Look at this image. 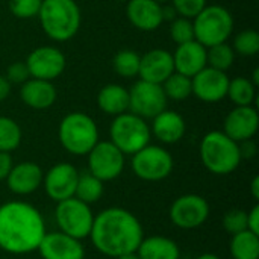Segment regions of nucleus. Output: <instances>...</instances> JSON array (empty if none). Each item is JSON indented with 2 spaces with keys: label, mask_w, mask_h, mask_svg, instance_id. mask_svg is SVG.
<instances>
[{
  "label": "nucleus",
  "mask_w": 259,
  "mask_h": 259,
  "mask_svg": "<svg viewBox=\"0 0 259 259\" xmlns=\"http://www.w3.org/2000/svg\"><path fill=\"white\" fill-rule=\"evenodd\" d=\"M140 61H141V55H138L135 50L131 49H124L120 50L114 59H112V67L115 70V73L121 77L131 79L138 76L140 73Z\"/></svg>",
  "instance_id": "nucleus-32"
},
{
  "label": "nucleus",
  "mask_w": 259,
  "mask_h": 259,
  "mask_svg": "<svg viewBox=\"0 0 259 259\" xmlns=\"http://www.w3.org/2000/svg\"><path fill=\"white\" fill-rule=\"evenodd\" d=\"M150 137L152 132L147 120L129 111L114 117V121L109 126V141L123 155L132 156L150 144Z\"/></svg>",
  "instance_id": "nucleus-6"
},
{
  "label": "nucleus",
  "mask_w": 259,
  "mask_h": 259,
  "mask_svg": "<svg viewBox=\"0 0 259 259\" xmlns=\"http://www.w3.org/2000/svg\"><path fill=\"white\" fill-rule=\"evenodd\" d=\"M131 167L138 179L146 182H159L171 175L175 161L167 149L147 144L132 155Z\"/></svg>",
  "instance_id": "nucleus-8"
},
{
  "label": "nucleus",
  "mask_w": 259,
  "mask_h": 259,
  "mask_svg": "<svg viewBox=\"0 0 259 259\" xmlns=\"http://www.w3.org/2000/svg\"><path fill=\"white\" fill-rule=\"evenodd\" d=\"M247 231L259 235V205H255L247 212Z\"/></svg>",
  "instance_id": "nucleus-41"
},
{
  "label": "nucleus",
  "mask_w": 259,
  "mask_h": 259,
  "mask_svg": "<svg viewBox=\"0 0 259 259\" xmlns=\"http://www.w3.org/2000/svg\"><path fill=\"white\" fill-rule=\"evenodd\" d=\"M194 39L206 49L220 42H226L234 32V17L225 6H205L194 18Z\"/></svg>",
  "instance_id": "nucleus-7"
},
{
  "label": "nucleus",
  "mask_w": 259,
  "mask_h": 259,
  "mask_svg": "<svg viewBox=\"0 0 259 259\" xmlns=\"http://www.w3.org/2000/svg\"><path fill=\"white\" fill-rule=\"evenodd\" d=\"M252 80V83L255 85V87H258L259 85V68H255L253 70V79H250Z\"/></svg>",
  "instance_id": "nucleus-45"
},
{
  "label": "nucleus",
  "mask_w": 259,
  "mask_h": 259,
  "mask_svg": "<svg viewBox=\"0 0 259 259\" xmlns=\"http://www.w3.org/2000/svg\"><path fill=\"white\" fill-rule=\"evenodd\" d=\"M199 152L205 168L219 176L235 171L241 164L238 143L231 140L223 131L208 132L202 138Z\"/></svg>",
  "instance_id": "nucleus-4"
},
{
  "label": "nucleus",
  "mask_w": 259,
  "mask_h": 259,
  "mask_svg": "<svg viewBox=\"0 0 259 259\" xmlns=\"http://www.w3.org/2000/svg\"><path fill=\"white\" fill-rule=\"evenodd\" d=\"M79 171L73 164L58 162L49 168L42 178V185L46 194L53 202H62L70 197H74V190L77 185Z\"/></svg>",
  "instance_id": "nucleus-14"
},
{
  "label": "nucleus",
  "mask_w": 259,
  "mask_h": 259,
  "mask_svg": "<svg viewBox=\"0 0 259 259\" xmlns=\"http://www.w3.org/2000/svg\"><path fill=\"white\" fill-rule=\"evenodd\" d=\"M150 132L162 144H175L184 138L187 132V123L179 112L164 109L152 118Z\"/></svg>",
  "instance_id": "nucleus-22"
},
{
  "label": "nucleus",
  "mask_w": 259,
  "mask_h": 259,
  "mask_svg": "<svg viewBox=\"0 0 259 259\" xmlns=\"http://www.w3.org/2000/svg\"><path fill=\"white\" fill-rule=\"evenodd\" d=\"M250 193L255 200H259V176H255L250 184Z\"/></svg>",
  "instance_id": "nucleus-43"
},
{
  "label": "nucleus",
  "mask_w": 259,
  "mask_h": 259,
  "mask_svg": "<svg viewBox=\"0 0 259 259\" xmlns=\"http://www.w3.org/2000/svg\"><path fill=\"white\" fill-rule=\"evenodd\" d=\"M170 36L179 46L194 39V26L191 18L176 17L170 21Z\"/></svg>",
  "instance_id": "nucleus-34"
},
{
  "label": "nucleus",
  "mask_w": 259,
  "mask_h": 259,
  "mask_svg": "<svg viewBox=\"0 0 259 259\" xmlns=\"http://www.w3.org/2000/svg\"><path fill=\"white\" fill-rule=\"evenodd\" d=\"M171 55L175 71L184 76L193 77L206 67V47L196 39L179 44L175 53Z\"/></svg>",
  "instance_id": "nucleus-21"
},
{
  "label": "nucleus",
  "mask_w": 259,
  "mask_h": 259,
  "mask_svg": "<svg viewBox=\"0 0 259 259\" xmlns=\"http://www.w3.org/2000/svg\"><path fill=\"white\" fill-rule=\"evenodd\" d=\"M97 106L102 112L117 117L129 111V90L118 83L105 85L97 94Z\"/></svg>",
  "instance_id": "nucleus-25"
},
{
  "label": "nucleus",
  "mask_w": 259,
  "mask_h": 259,
  "mask_svg": "<svg viewBox=\"0 0 259 259\" xmlns=\"http://www.w3.org/2000/svg\"><path fill=\"white\" fill-rule=\"evenodd\" d=\"M26 65L29 68L30 77L52 82L64 73L67 61L65 55L59 49L53 46H42L33 49L27 55Z\"/></svg>",
  "instance_id": "nucleus-13"
},
{
  "label": "nucleus",
  "mask_w": 259,
  "mask_h": 259,
  "mask_svg": "<svg viewBox=\"0 0 259 259\" xmlns=\"http://www.w3.org/2000/svg\"><path fill=\"white\" fill-rule=\"evenodd\" d=\"M103 196V182L93 176L90 171L79 175L77 185L74 190V197L87 205L97 203L100 197Z\"/></svg>",
  "instance_id": "nucleus-27"
},
{
  "label": "nucleus",
  "mask_w": 259,
  "mask_h": 259,
  "mask_svg": "<svg viewBox=\"0 0 259 259\" xmlns=\"http://www.w3.org/2000/svg\"><path fill=\"white\" fill-rule=\"evenodd\" d=\"M5 77L8 79L11 85H23L26 80L30 79V73H29L26 62H12L8 67Z\"/></svg>",
  "instance_id": "nucleus-38"
},
{
  "label": "nucleus",
  "mask_w": 259,
  "mask_h": 259,
  "mask_svg": "<svg viewBox=\"0 0 259 259\" xmlns=\"http://www.w3.org/2000/svg\"><path fill=\"white\" fill-rule=\"evenodd\" d=\"M229 252L234 259H259V235L250 231L232 235Z\"/></svg>",
  "instance_id": "nucleus-26"
},
{
  "label": "nucleus",
  "mask_w": 259,
  "mask_h": 259,
  "mask_svg": "<svg viewBox=\"0 0 259 259\" xmlns=\"http://www.w3.org/2000/svg\"><path fill=\"white\" fill-rule=\"evenodd\" d=\"M259 129V114L253 105L235 106L225 118L223 132L234 141L253 140Z\"/></svg>",
  "instance_id": "nucleus-16"
},
{
  "label": "nucleus",
  "mask_w": 259,
  "mask_h": 259,
  "mask_svg": "<svg viewBox=\"0 0 259 259\" xmlns=\"http://www.w3.org/2000/svg\"><path fill=\"white\" fill-rule=\"evenodd\" d=\"M165 97L175 102H182L187 100L193 94V87H191V77L184 76L178 71H173L162 83H161Z\"/></svg>",
  "instance_id": "nucleus-29"
},
{
  "label": "nucleus",
  "mask_w": 259,
  "mask_h": 259,
  "mask_svg": "<svg viewBox=\"0 0 259 259\" xmlns=\"http://www.w3.org/2000/svg\"><path fill=\"white\" fill-rule=\"evenodd\" d=\"M20 97L23 103L32 109H47L50 108L58 97L56 88L50 80L30 77L20 88Z\"/></svg>",
  "instance_id": "nucleus-23"
},
{
  "label": "nucleus",
  "mask_w": 259,
  "mask_h": 259,
  "mask_svg": "<svg viewBox=\"0 0 259 259\" xmlns=\"http://www.w3.org/2000/svg\"><path fill=\"white\" fill-rule=\"evenodd\" d=\"M223 228L231 235L247 231V212L244 209L228 211L223 217Z\"/></svg>",
  "instance_id": "nucleus-35"
},
{
  "label": "nucleus",
  "mask_w": 259,
  "mask_h": 259,
  "mask_svg": "<svg viewBox=\"0 0 259 259\" xmlns=\"http://www.w3.org/2000/svg\"><path fill=\"white\" fill-rule=\"evenodd\" d=\"M175 71L173 55L164 49H152L141 55L140 61V79L152 82V83H162L171 73Z\"/></svg>",
  "instance_id": "nucleus-19"
},
{
  "label": "nucleus",
  "mask_w": 259,
  "mask_h": 259,
  "mask_svg": "<svg viewBox=\"0 0 259 259\" xmlns=\"http://www.w3.org/2000/svg\"><path fill=\"white\" fill-rule=\"evenodd\" d=\"M170 2L179 17H185L191 20L206 6V0H170Z\"/></svg>",
  "instance_id": "nucleus-37"
},
{
  "label": "nucleus",
  "mask_w": 259,
  "mask_h": 259,
  "mask_svg": "<svg viewBox=\"0 0 259 259\" xmlns=\"http://www.w3.org/2000/svg\"><path fill=\"white\" fill-rule=\"evenodd\" d=\"M21 127L11 117L0 115V152L11 153L21 144Z\"/></svg>",
  "instance_id": "nucleus-31"
},
{
  "label": "nucleus",
  "mask_w": 259,
  "mask_h": 259,
  "mask_svg": "<svg viewBox=\"0 0 259 259\" xmlns=\"http://www.w3.org/2000/svg\"><path fill=\"white\" fill-rule=\"evenodd\" d=\"M167 102L168 99L159 83L140 79L129 90V112L144 120H152L167 109Z\"/></svg>",
  "instance_id": "nucleus-10"
},
{
  "label": "nucleus",
  "mask_w": 259,
  "mask_h": 259,
  "mask_svg": "<svg viewBox=\"0 0 259 259\" xmlns=\"http://www.w3.org/2000/svg\"><path fill=\"white\" fill-rule=\"evenodd\" d=\"M238 149H240L241 159H252L256 155V144L253 143V140H246L238 143Z\"/></svg>",
  "instance_id": "nucleus-40"
},
{
  "label": "nucleus",
  "mask_w": 259,
  "mask_h": 259,
  "mask_svg": "<svg viewBox=\"0 0 259 259\" xmlns=\"http://www.w3.org/2000/svg\"><path fill=\"white\" fill-rule=\"evenodd\" d=\"M114 259H140V256L137 255V252H132V253H126V255H121V256H117Z\"/></svg>",
  "instance_id": "nucleus-44"
},
{
  "label": "nucleus",
  "mask_w": 259,
  "mask_h": 259,
  "mask_svg": "<svg viewBox=\"0 0 259 259\" xmlns=\"http://www.w3.org/2000/svg\"><path fill=\"white\" fill-rule=\"evenodd\" d=\"M226 97H229V100L235 106H249V105H253L255 97H256V87L247 77L229 79Z\"/></svg>",
  "instance_id": "nucleus-28"
},
{
  "label": "nucleus",
  "mask_w": 259,
  "mask_h": 259,
  "mask_svg": "<svg viewBox=\"0 0 259 259\" xmlns=\"http://www.w3.org/2000/svg\"><path fill=\"white\" fill-rule=\"evenodd\" d=\"M42 178L44 173L36 162L24 161L12 165L6 178V184L11 193L17 196H29L42 185Z\"/></svg>",
  "instance_id": "nucleus-18"
},
{
  "label": "nucleus",
  "mask_w": 259,
  "mask_h": 259,
  "mask_svg": "<svg viewBox=\"0 0 259 259\" xmlns=\"http://www.w3.org/2000/svg\"><path fill=\"white\" fill-rule=\"evenodd\" d=\"M42 0H9V11L17 18H33L38 15Z\"/></svg>",
  "instance_id": "nucleus-36"
},
{
  "label": "nucleus",
  "mask_w": 259,
  "mask_h": 259,
  "mask_svg": "<svg viewBox=\"0 0 259 259\" xmlns=\"http://www.w3.org/2000/svg\"><path fill=\"white\" fill-rule=\"evenodd\" d=\"M168 217L179 229H197L205 225L209 217V203L199 194H184L171 203Z\"/></svg>",
  "instance_id": "nucleus-11"
},
{
  "label": "nucleus",
  "mask_w": 259,
  "mask_h": 259,
  "mask_svg": "<svg viewBox=\"0 0 259 259\" xmlns=\"http://www.w3.org/2000/svg\"><path fill=\"white\" fill-rule=\"evenodd\" d=\"M36 17L44 33L58 42L71 39L82 21L80 8L74 0H42Z\"/></svg>",
  "instance_id": "nucleus-3"
},
{
  "label": "nucleus",
  "mask_w": 259,
  "mask_h": 259,
  "mask_svg": "<svg viewBox=\"0 0 259 259\" xmlns=\"http://www.w3.org/2000/svg\"><path fill=\"white\" fill-rule=\"evenodd\" d=\"M235 53L243 56H255L259 53V32L255 29H244L234 38L232 46Z\"/></svg>",
  "instance_id": "nucleus-33"
},
{
  "label": "nucleus",
  "mask_w": 259,
  "mask_h": 259,
  "mask_svg": "<svg viewBox=\"0 0 259 259\" xmlns=\"http://www.w3.org/2000/svg\"><path fill=\"white\" fill-rule=\"evenodd\" d=\"M87 156L88 171L102 182L117 179L124 170L126 155H123L111 141H97Z\"/></svg>",
  "instance_id": "nucleus-12"
},
{
  "label": "nucleus",
  "mask_w": 259,
  "mask_h": 259,
  "mask_svg": "<svg viewBox=\"0 0 259 259\" xmlns=\"http://www.w3.org/2000/svg\"><path fill=\"white\" fill-rule=\"evenodd\" d=\"M11 88H12V85L8 82V79L5 76H0V102H3L9 97Z\"/></svg>",
  "instance_id": "nucleus-42"
},
{
  "label": "nucleus",
  "mask_w": 259,
  "mask_h": 259,
  "mask_svg": "<svg viewBox=\"0 0 259 259\" xmlns=\"http://www.w3.org/2000/svg\"><path fill=\"white\" fill-rule=\"evenodd\" d=\"M41 212L26 202H6L0 205V249L9 255H27L38 250L46 235Z\"/></svg>",
  "instance_id": "nucleus-2"
},
{
  "label": "nucleus",
  "mask_w": 259,
  "mask_h": 259,
  "mask_svg": "<svg viewBox=\"0 0 259 259\" xmlns=\"http://www.w3.org/2000/svg\"><path fill=\"white\" fill-rule=\"evenodd\" d=\"M55 220L61 232L82 241L90 237L94 214L90 205L77 200L76 197H70L56 203Z\"/></svg>",
  "instance_id": "nucleus-9"
},
{
  "label": "nucleus",
  "mask_w": 259,
  "mask_h": 259,
  "mask_svg": "<svg viewBox=\"0 0 259 259\" xmlns=\"http://www.w3.org/2000/svg\"><path fill=\"white\" fill-rule=\"evenodd\" d=\"M61 146L74 156H85L99 141L96 121L83 112L67 114L58 127Z\"/></svg>",
  "instance_id": "nucleus-5"
},
{
  "label": "nucleus",
  "mask_w": 259,
  "mask_h": 259,
  "mask_svg": "<svg viewBox=\"0 0 259 259\" xmlns=\"http://www.w3.org/2000/svg\"><path fill=\"white\" fill-rule=\"evenodd\" d=\"M114 2H127V0H114Z\"/></svg>",
  "instance_id": "nucleus-48"
},
{
  "label": "nucleus",
  "mask_w": 259,
  "mask_h": 259,
  "mask_svg": "<svg viewBox=\"0 0 259 259\" xmlns=\"http://www.w3.org/2000/svg\"><path fill=\"white\" fill-rule=\"evenodd\" d=\"M229 77L226 71L205 67L191 77L193 94L205 103H217L228 94Z\"/></svg>",
  "instance_id": "nucleus-15"
},
{
  "label": "nucleus",
  "mask_w": 259,
  "mask_h": 259,
  "mask_svg": "<svg viewBox=\"0 0 259 259\" xmlns=\"http://www.w3.org/2000/svg\"><path fill=\"white\" fill-rule=\"evenodd\" d=\"M90 238L99 253L117 258L137 252L144 238V229L131 211L112 206L94 215Z\"/></svg>",
  "instance_id": "nucleus-1"
},
{
  "label": "nucleus",
  "mask_w": 259,
  "mask_h": 259,
  "mask_svg": "<svg viewBox=\"0 0 259 259\" xmlns=\"http://www.w3.org/2000/svg\"><path fill=\"white\" fill-rule=\"evenodd\" d=\"M38 252L42 259H85L82 241L61 231L46 232L38 246Z\"/></svg>",
  "instance_id": "nucleus-17"
},
{
  "label": "nucleus",
  "mask_w": 259,
  "mask_h": 259,
  "mask_svg": "<svg viewBox=\"0 0 259 259\" xmlns=\"http://www.w3.org/2000/svg\"><path fill=\"white\" fill-rule=\"evenodd\" d=\"M12 156L8 152H0V181H6L11 168H12Z\"/></svg>",
  "instance_id": "nucleus-39"
},
{
  "label": "nucleus",
  "mask_w": 259,
  "mask_h": 259,
  "mask_svg": "<svg viewBox=\"0 0 259 259\" xmlns=\"http://www.w3.org/2000/svg\"><path fill=\"white\" fill-rule=\"evenodd\" d=\"M155 2H158L159 5H164V3H167V2H170V0H155Z\"/></svg>",
  "instance_id": "nucleus-47"
},
{
  "label": "nucleus",
  "mask_w": 259,
  "mask_h": 259,
  "mask_svg": "<svg viewBox=\"0 0 259 259\" xmlns=\"http://www.w3.org/2000/svg\"><path fill=\"white\" fill-rule=\"evenodd\" d=\"M235 61V52L231 44L220 42L206 49V65L220 71H228Z\"/></svg>",
  "instance_id": "nucleus-30"
},
{
  "label": "nucleus",
  "mask_w": 259,
  "mask_h": 259,
  "mask_svg": "<svg viewBox=\"0 0 259 259\" xmlns=\"http://www.w3.org/2000/svg\"><path fill=\"white\" fill-rule=\"evenodd\" d=\"M140 259H181L179 246L168 237H144L137 249Z\"/></svg>",
  "instance_id": "nucleus-24"
},
{
  "label": "nucleus",
  "mask_w": 259,
  "mask_h": 259,
  "mask_svg": "<svg viewBox=\"0 0 259 259\" xmlns=\"http://www.w3.org/2000/svg\"><path fill=\"white\" fill-rule=\"evenodd\" d=\"M126 15L131 24L143 32L156 30L162 21V5L155 0H127Z\"/></svg>",
  "instance_id": "nucleus-20"
},
{
  "label": "nucleus",
  "mask_w": 259,
  "mask_h": 259,
  "mask_svg": "<svg viewBox=\"0 0 259 259\" xmlns=\"http://www.w3.org/2000/svg\"><path fill=\"white\" fill-rule=\"evenodd\" d=\"M196 259H220L217 255H214V253H203V255H200L199 258Z\"/></svg>",
  "instance_id": "nucleus-46"
}]
</instances>
